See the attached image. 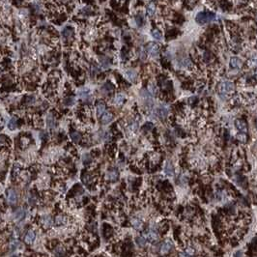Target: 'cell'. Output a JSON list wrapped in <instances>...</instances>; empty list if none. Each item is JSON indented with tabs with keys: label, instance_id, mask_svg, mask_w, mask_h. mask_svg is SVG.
<instances>
[{
	"label": "cell",
	"instance_id": "obj_4",
	"mask_svg": "<svg viewBox=\"0 0 257 257\" xmlns=\"http://www.w3.org/2000/svg\"><path fill=\"white\" fill-rule=\"evenodd\" d=\"M7 200L10 204H16L18 200L17 192L13 189H10L8 190V195H7Z\"/></svg>",
	"mask_w": 257,
	"mask_h": 257
},
{
	"label": "cell",
	"instance_id": "obj_10",
	"mask_svg": "<svg viewBox=\"0 0 257 257\" xmlns=\"http://www.w3.org/2000/svg\"><path fill=\"white\" fill-rule=\"evenodd\" d=\"M172 247H173V245H172V242L170 241H165L164 243L161 245L160 247V253L161 254H166V253H168L170 251V249L172 248Z\"/></svg>",
	"mask_w": 257,
	"mask_h": 257
},
{
	"label": "cell",
	"instance_id": "obj_22",
	"mask_svg": "<svg viewBox=\"0 0 257 257\" xmlns=\"http://www.w3.org/2000/svg\"><path fill=\"white\" fill-rule=\"evenodd\" d=\"M131 225H133L135 229H141L142 228V225H143V222L141 221L140 219L138 218H133L131 220Z\"/></svg>",
	"mask_w": 257,
	"mask_h": 257
},
{
	"label": "cell",
	"instance_id": "obj_23",
	"mask_svg": "<svg viewBox=\"0 0 257 257\" xmlns=\"http://www.w3.org/2000/svg\"><path fill=\"white\" fill-rule=\"evenodd\" d=\"M146 11H147V14H148L149 17H153L154 15H155V13H156V5L154 4L153 2L149 3V4L147 5Z\"/></svg>",
	"mask_w": 257,
	"mask_h": 257
},
{
	"label": "cell",
	"instance_id": "obj_9",
	"mask_svg": "<svg viewBox=\"0 0 257 257\" xmlns=\"http://www.w3.org/2000/svg\"><path fill=\"white\" fill-rule=\"evenodd\" d=\"M168 112H169V110H168V108L164 105H161V106H160V107H158V109H157V114L161 119L166 118L167 115H168Z\"/></svg>",
	"mask_w": 257,
	"mask_h": 257
},
{
	"label": "cell",
	"instance_id": "obj_41",
	"mask_svg": "<svg viewBox=\"0 0 257 257\" xmlns=\"http://www.w3.org/2000/svg\"><path fill=\"white\" fill-rule=\"evenodd\" d=\"M235 256H236V257H243V253H242V251H238V252H236Z\"/></svg>",
	"mask_w": 257,
	"mask_h": 257
},
{
	"label": "cell",
	"instance_id": "obj_17",
	"mask_svg": "<svg viewBox=\"0 0 257 257\" xmlns=\"http://www.w3.org/2000/svg\"><path fill=\"white\" fill-rule=\"evenodd\" d=\"M242 65H243V63H242V61L240 58L238 57H232L230 59V66L234 69H240L242 67Z\"/></svg>",
	"mask_w": 257,
	"mask_h": 257
},
{
	"label": "cell",
	"instance_id": "obj_30",
	"mask_svg": "<svg viewBox=\"0 0 257 257\" xmlns=\"http://www.w3.org/2000/svg\"><path fill=\"white\" fill-rule=\"evenodd\" d=\"M46 125H47V127L50 128H54V126H55V120H54V118H53V116H51V115L47 116V118H46Z\"/></svg>",
	"mask_w": 257,
	"mask_h": 257
},
{
	"label": "cell",
	"instance_id": "obj_14",
	"mask_svg": "<svg viewBox=\"0 0 257 257\" xmlns=\"http://www.w3.org/2000/svg\"><path fill=\"white\" fill-rule=\"evenodd\" d=\"M118 171L115 169H110L106 172V179L109 180V181H116L118 179Z\"/></svg>",
	"mask_w": 257,
	"mask_h": 257
},
{
	"label": "cell",
	"instance_id": "obj_29",
	"mask_svg": "<svg viewBox=\"0 0 257 257\" xmlns=\"http://www.w3.org/2000/svg\"><path fill=\"white\" fill-rule=\"evenodd\" d=\"M135 242H136V244L138 247L140 248H144L146 245V239L144 237H136V239H135Z\"/></svg>",
	"mask_w": 257,
	"mask_h": 257
},
{
	"label": "cell",
	"instance_id": "obj_16",
	"mask_svg": "<svg viewBox=\"0 0 257 257\" xmlns=\"http://www.w3.org/2000/svg\"><path fill=\"white\" fill-rule=\"evenodd\" d=\"M25 216V211L24 209L20 208V209H17V210L14 213V219L16 221H18V220H21Z\"/></svg>",
	"mask_w": 257,
	"mask_h": 257
},
{
	"label": "cell",
	"instance_id": "obj_26",
	"mask_svg": "<svg viewBox=\"0 0 257 257\" xmlns=\"http://www.w3.org/2000/svg\"><path fill=\"white\" fill-rule=\"evenodd\" d=\"M113 102H114V104L117 105H122L124 102V100H125V96L123 94H117L116 96L114 97V99H113Z\"/></svg>",
	"mask_w": 257,
	"mask_h": 257
},
{
	"label": "cell",
	"instance_id": "obj_40",
	"mask_svg": "<svg viewBox=\"0 0 257 257\" xmlns=\"http://www.w3.org/2000/svg\"><path fill=\"white\" fill-rule=\"evenodd\" d=\"M193 249L192 248H189L188 249H187V253H189V254H190V255H192L193 254Z\"/></svg>",
	"mask_w": 257,
	"mask_h": 257
},
{
	"label": "cell",
	"instance_id": "obj_37",
	"mask_svg": "<svg viewBox=\"0 0 257 257\" xmlns=\"http://www.w3.org/2000/svg\"><path fill=\"white\" fill-rule=\"evenodd\" d=\"M137 128H138V125H137V123L136 122H133L131 123V125H130V128L131 131H136L137 130Z\"/></svg>",
	"mask_w": 257,
	"mask_h": 257
},
{
	"label": "cell",
	"instance_id": "obj_21",
	"mask_svg": "<svg viewBox=\"0 0 257 257\" xmlns=\"http://www.w3.org/2000/svg\"><path fill=\"white\" fill-rule=\"evenodd\" d=\"M78 96H79L80 99H81V100L85 101V102L88 101V100H90V99H91L90 92L88 91V90H84V89L80 90V91L78 92Z\"/></svg>",
	"mask_w": 257,
	"mask_h": 257
},
{
	"label": "cell",
	"instance_id": "obj_24",
	"mask_svg": "<svg viewBox=\"0 0 257 257\" xmlns=\"http://www.w3.org/2000/svg\"><path fill=\"white\" fill-rule=\"evenodd\" d=\"M81 179H82V182H83L84 184H86V185H89V184L93 183V180H94L93 176H92L91 174H89V173L83 174Z\"/></svg>",
	"mask_w": 257,
	"mask_h": 257
},
{
	"label": "cell",
	"instance_id": "obj_2",
	"mask_svg": "<svg viewBox=\"0 0 257 257\" xmlns=\"http://www.w3.org/2000/svg\"><path fill=\"white\" fill-rule=\"evenodd\" d=\"M219 90L221 94H228V93H232L234 91V84L231 81H222L219 84Z\"/></svg>",
	"mask_w": 257,
	"mask_h": 257
},
{
	"label": "cell",
	"instance_id": "obj_7",
	"mask_svg": "<svg viewBox=\"0 0 257 257\" xmlns=\"http://www.w3.org/2000/svg\"><path fill=\"white\" fill-rule=\"evenodd\" d=\"M125 76H126V78L130 80L131 82H135L136 81V78H137V73L136 72L134 71V70H127L126 72H125Z\"/></svg>",
	"mask_w": 257,
	"mask_h": 257
},
{
	"label": "cell",
	"instance_id": "obj_8",
	"mask_svg": "<svg viewBox=\"0 0 257 257\" xmlns=\"http://www.w3.org/2000/svg\"><path fill=\"white\" fill-rule=\"evenodd\" d=\"M36 239V233L33 230H28L24 237V242L28 245L32 244Z\"/></svg>",
	"mask_w": 257,
	"mask_h": 257
},
{
	"label": "cell",
	"instance_id": "obj_11",
	"mask_svg": "<svg viewBox=\"0 0 257 257\" xmlns=\"http://www.w3.org/2000/svg\"><path fill=\"white\" fill-rule=\"evenodd\" d=\"M113 119V115L112 113L110 112H105L104 114L101 116V122L102 125H107L108 123H110Z\"/></svg>",
	"mask_w": 257,
	"mask_h": 257
},
{
	"label": "cell",
	"instance_id": "obj_20",
	"mask_svg": "<svg viewBox=\"0 0 257 257\" xmlns=\"http://www.w3.org/2000/svg\"><path fill=\"white\" fill-rule=\"evenodd\" d=\"M62 36H63V38L65 39V40H69L70 39H72L73 38V29H71V28H65L63 31H62Z\"/></svg>",
	"mask_w": 257,
	"mask_h": 257
},
{
	"label": "cell",
	"instance_id": "obj_32",
	"mask_svg": "<svg viewBox=\"0 0 257 257\" xmlns=\"http://www.w3.org/2000/svg\"><path fill=\"white\" fill-rule=\"evenodd\" d=\"M82 160H83V163H84V164L88 165V164H90V163H92V157L89 155V154H85V155L83 156Z\"/></svg>",
	"mask_w": 257,
	"mask_h": 257
},
{
	"label": "cell",
	"instance_id": "obj_36",
	"mask_svg": "<svg viewBox=\"0 0 257 257\" xmlns=\"http://www.w3.org/2000/svg\"><path fill=\"white\" fill-rule=\"evenodd\" d=\"M135 20H136V23H137L138 25H142L143 21H144V18H143V17L140 16V15H138V16L135 17Z\"/></svg>",
	"mask_w": 257,
	"mask_h": 257
},
{
	"label": "cell",
	"instance_id": "obj_13",
	"mask_svg": "<svg viewBox=\"0 0 257 257\" xmlns=\"http://www.w3.org/2000/svg\"><path fill=\"white\" fill-rule=\"evenodd\" d=\"M53 254L55 257H66V249L62 245H58L53 249Z\"/></svg>",
	"mask_w": 257,
	"mask_h": 257
},
{
	"label": "cell",
	"instance_id": "obj_33",
	"mask_svg": "<svg viewBox=\"0 0 257 257\" xmlns=\"http://www.w3.org/2000/svg\"><path fill=\"white\" fill-rule=\"evenodd\" d=\"M148 90H149V92L150 93H151L152 95H155L156 93H157V87L154 85L153 83H151V84H149V86H148Z\"/></svg>",
	"mask_w": 257,
	"mask_h": 257
},
{
	"label": "cell",
	"instance_id": "obj_12",
	"mask_svg": "<svg viewBox=\"0 0 257 257\" xmlns=\"http://www.w3.org/2000/svg\"><path fill=\"white\" fill-rule=\"evenodd\" d=\"M54 223L55 225H58V226H62V225H65L67 223V218L64 216V215H57L55 216L54 219Z\"/></svg>",
	"mask_w": 257,
	"mask_h": 257
},
{
	"label": "cell",
	"instance_id": "obj_5",
	"mask_svg": "<svg viewBox=\"0 0 257 257\" xmlns=\"http://www.w3.org/2000/svg\"><path fill=\"white\" fill-rule=\"evenodd\" d=\"M41 223L44 228L49 229L53 225V219L50 216H44L41 219Z\"/></svg>",
	"mask_w": 257,
	"mask_h": 257
},
{
	"label": "cell",
	"instance_id": "obj_38",
	"mask_svg": "<svg viewBox=\"0 0 257 257\" xmlns=\"http://www.w3.org/2000/svg\"><path fill=\"white\" fill-rule=\"evenodd\" d=\"M37 198L36 196L34 195H30V197H29V204H36L37 203Z\"/></svg>",
	"mask_w": 257,
	"mask_h": 257
},
{
	"label": "cell",
	"instance_id": "obj_44",
	"mask_svg": "<svg viewBox=\"0 0 257 257\" xmlns=\"http://www.w3.org/2000/svg\"><path fill=\"white\" fill-rule=\"evenodd\" d=\"M256 126H257V121H256Z\"/></svg>",
	"mask_w": 257,
	"mask_h": 257
},
{
	"label": "cell",
	"instance_id": "obj_34",
	"mask_svg": "<svg viewBox=\"0 0 257 257\" xmlns=\"http://www.w3.org/2000/svg\"><path fill=\"white\" fill-rule=\"evenodd\" d=\"M101 64H102V66L104 68H108L110 66V62L106 59V58H102V61H101Z\"/></svg>",
	"mask_w": 257,
	"mask_h": 257
},
{
	"label": "cell",
	"instance_id": "obj_25",
	"mask_svg": "<svg viewBox=\"0 0 257 257\" xmlns=\"http://www.w3.org/2000/svg\"><path fill=\"white\" fill-rule=\"evenodd\" d=\"M81 134H80L78 131H73V133L71 134V139L75 142V143H79L80 140H81Z\"/></svg>",
	"mask_w": 257,
	"mask_h": 257
},
{
	"label": "cell",
	"instance_id": "obj_35",
	"mask_svg": "<svg viewBox=\"0 0 257 257\" xmlns=\"http://www.w3.org/2000/svg\"><path fill=\"white\" fill-rule=\"evenodd\" d=\"M73 104H75V100H73V98H67L65 100V105H73Z\"/></svg>",
	"mask_w": 257,
	"mask_h": 257
},
{
	"label": "cell",
	"instance_id": "obj_28",
	"mask_svg": "<svg viewBox=\"0 0 257 257\" xmlns=\"http://www.w3.org/2000/svg\"><path fill=\"white\" fill-rule=\"evenodd\" d=\"M101 90L104 92V93H110L113 90V86L110 83H105L102 86Z\"/></svg>",
	"mask_w": 257,
	"mask_h": 257
},
{
	"label": "cell",
	"instance_id": "obj_15",
	"mask_svg": "<svg viewBox=\"0 0 257 257\" xmlns=\"http://www.w3.org/2000/svg\"><path fill=\"white\" fill-rule=\"evenodd\" d=\"M235 125H236L237 128L241 131V133H244V134L247 133V131H248L247 125H245V123L244 122L243 120H240V119L236 120V122H235Z\"/></svg>",
	"mask_w": 257,
	"mask_h": 257
},
{
	"label": "cell",
	"instance_id": "obj_27",
	"mask_svg": "<svg viewBox=\"0 0 257 257\" xmlns=\"http://www.w3.org/2000/svg\"><path fill=\"white\" fill-rule=\"evenodd\" d=\"M17 119L16 118V117H13V118H11V120L9 121L8 128H10V130L14 131L15 128H17Z\"/></svg>",
	"mask_w": 257,
	"mask_h": 257
},
{
	"label": "cell",
	"instance_id": "obj_1",
	"mask_svg": "<svg viewBox=\"0 0 257 257\" xmlns=\"http://www.w3.org/2000/svg\"><path fill=\"white\" fill-rule=\"evenodd\" d=\"M216 20V15L211 12H200L196 15L195 21L199 24H205L212 23Z\"/></svg>",
	"mask_w": 257,
	"mask_h": 257
},
{
	"label": "cell",
	"instance_id": "obj_19",
	"mask_svg": "<svg viewBox=\"0 0 257 257\" xmlns=\"http://www.w3.org/2000/svg\"><path fill=\"white\" fill-rule=\"evenodd\" d=\"M163 170L165 172V174L168 175V176H173L174 175V168H173V165H172L169 161H167L166 164L164 165V168Z\"/></svg>",
	"mask_w": 257,
	"mask_h": 257
},
{
	"label": "cell",
	"instance_id": "obj_39",
	"mask_svg": "<svg viewBox=\"0 0 257 257\" xmlns=\"http://www.w3.org/2000/svg\"><path fill=\"white\" fill-rule=\"evenodd\" d=\"M238 139H239V140L245 142V140H247V137H245V134H244V133L240 134L238 135Z\"/></svg>",
	"mask_w": 257,
	"mask_h": 257
},
{
	"label": "cell",
	"instance_id": "obj_6",
	"mask_svg": "<svg viewBox=\"0 0 257 257\" xmlns=\"http://www.w3.org/2000/svg\"><path fill=\"white\" fill-rule=\"evenodd\" d=\"M145 236H146L147 240L152 242V243H154V242H157L158 240H159V235H158V233L154 229H150L148 232L146 233Z\"/></svg>",
	"mask_w": 257,
	"mask_h": 257
},
{
	"label": "cell",
	"instance_id": "obj_31",
	"mask_svg": "<svg viewBox=\"0 0 257 257\" xmlns=\"http://www.w3.org/2000/svg\"><path fill=\"white\" fill-rule=\"evenodd\" d=\"M152 36H153V38H155L158 41H160V40H161V38H163V35H161V33L158 30V29H154L152 31Z\"/></svg>",
	"mask_w": 257,
	"mask_h": 257
},
{
	"label": "cell",
	"instance_id": "obj_18",
	"mask_svg": "<svg viewBox=\"0 0 257 257\" xmlns=\"http://www.w3.org/2000/svg\"><path fill=\"white\" fill-rule=\"evenodd\" d=\"M105 109H106V106L102 102H98L97 105H96V112H97V115L99 117H101L104 113L105 112Z\"/></svg>",
	"mask_w": 257,
	"mask_h": 257
},
{
	"label": "cell",
	"instance_id": "obj_3",
	"mask_svg": "<svg viewBox=\"0 0 257 257\" xmlns=\"http://www.w3.org/2000/svg\"><path fill=\"white\" fill-rule=\"evenodd\" d=\"M147 52L151 57H157L160 53V46L156 43H150L147 46Z\"/></svg>",
	"mask_w": 257,
	"mask_h": 257
},
{
	"label": "cell",
	"instance_id": "obj_42",
	"mask_svg": "<svg viewBox=\"0 0 257 257\" xmlns=\"http://www.w3.org/2000/svg\"><path fill=\"white\" fill-rule=\"evenodd\" d=\"M180 257H189V254H185V253H181L180 254Z\"/></svg>",
	"mask_w": 257,
	"mask_h": 257
},
{
	"label": "cell",
	"instance_id": "obj_43",
	"mask_svg": "<svg viewBox=\"0 0 257 257\" xmlns=\"http://www.w3.org/2000/svg\"><path fill=\"white\" fill-rule=\"evenodd\" d=\"M12 257H18V256H12Z\"/></svg>",
	"mask_w": 257,
	"mask_h": 257
}]
</instances>
